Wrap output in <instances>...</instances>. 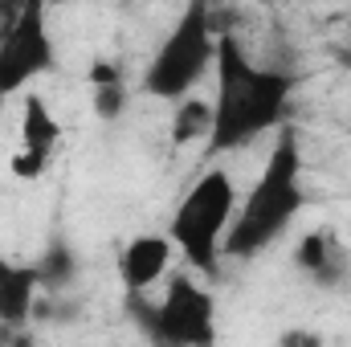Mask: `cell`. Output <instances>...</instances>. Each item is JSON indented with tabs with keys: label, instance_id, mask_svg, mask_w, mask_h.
Segmentation results:
<instances>
[{
	"label": "cell",
	"instance_id": "obj_1",
	"mask_svg": "<svg viewBox=\"0 0 351 347\" xmlns=\"http://www.w3.org/2000/svg\"><path fill=\"white\" fill-rule=\"evenodd\" d=\"M217 98H213V135L208 156L237 152L254 143L258 135L286 127L290 94L298 86V74H278L258 66L237 33L217 37Z\"/></svg>",
	"mask_w": 351,
	"mask_h": 347
},
{
	"label": "cell",
	"instance_id": "obj_10",
	"mask_svg": "<svg viewBox=\"0 0 351 347\" xmlns=\"http://www.w3.org/2000/svg\"><path fill=\"white\" fill-rule=\"evenodd\" d=\"M294 265H298L302 274H311L315 282L331 286V282H339V274H343V250L335 246V237H331L327 229H311V233L294 246Z\"/></svg>",
	"mask_w": 351,
	"mask_h": 347
},
{
	"label": "cell",
	"instance_id": "obj_6",
	"mask_svg": "<svg viewBox=\"0 0 351 347\" xmlns=\"http://www.w3.org/2000/svg\"><path fill=\"white\" fill-rule=\"evenodd\" d=\"M53 66H58V45H53L45 8L37 0H29L12 37L0 41V98L25 90L33 78L49 74Z\"/></svg>",
	"mask_w": 351,
	"mask_h": 347
},
{
	"label": "cell",
	"instance_id": "obj_8",
	"mask_svg": "<svg viewBox=\"0 0 351 347\" xmlns=\"http://www.w3.org/2000/svg\"><path fill=\"white\" fill-rule=\"evenodd\" d=\"M37 298H41L37 270L0 254V323H8V327H29Z\"/></svg>",
	"mask_w": 351,
	"mask_h": 347
},
{
	"label": "cell",
	"instance_id": "obj_13",
	"mask_svg": "<svg viewBox=\"0 0 351 347\" xmlns=\"http://www.w3.org/2000/svg\"><path fill=\"white\" fill-rule=\"evenodd\" d=\"M127 110V86L123 82H110V86H94V115L102 123H119Z\"/></svg>",
	"mask_w": 351,
	"mask_h": 347
},
{
	"label": "cell",
	"instance_id": "obj_18",
	"mask_svg": "<svg viewBox=\"0 0 351 347\" xmlns=\"http://www.w3.org/2000/svg\"><path fill=\"white\" fill-rule=\"evenodd\" d=\"M348 25H351V12H348Z\"/></svg>",
	"mask_w": 351,
	"mask_h": 347
},
{
	"label": "cell",
	"instance_id": "obj_12",
	"mask_svg": "<svg viewBox=\"0 0 351 347\" xmlns=\"http://www.w3.org/2000/svg\"><path fill=\"white\" fill-rule=\"evenodd\" d=\"M213 135V102L208 98H184L176 102L172 110V143L176 147H188L196 139H208Z\"/></svg>",
	"mask_w": 351,
	"mask_h": 347
},
{
	"label": "cell",
	"instance_id": "obj_3",
	"mask_svg": "<svg viewBox=\"0 0 351 347\" xmlns=\"http://www.w3.org/2000/svg\"><path fill=\"white\" fill-rule=\"evenodd\" d=\"M217 66V21H213V4L192 0L180 21L168 29V37L160 41L152 66L143 70V90L152 98H168L184 102L192 90L204 82V74Z\"/></svg>",
	"mask_w": 351,
	"mask_h": 347
},
{
	"label": "cell",
	"instance_id": "obj_7",
	"mask_svg": "<svg viewBox=\"0 0 351 347\" xmlns=\"http://www.w3.org/2000/svg\"><path fill=\"white\" fill-rule=\"evenodd\" d=\"M172 265V237L160 233H139L123 246L119 254V278L127 294H147Z\"/></svg>",
	"mask_w": 351,
	"mask_h": 347
},
{
	"label": "cell",
	"instance_id": "obj_14",
	"mask_svg": "<svg viewBox=\"0 0 351 347\" xmlns=\"http://www.w3.org/2000/svg\"><path fill=\"white\" fill-rule=\"evenodd\" d=\"M274 347H327V344H323V335L311 331V327H286V331L274 339Z\"/></svg>",
	"mask_w": 351,
	"mask_h": 347
},
{
	"label": "cell",
	"instance_id": "obj_4",
	"mask_svg": "<svg viewBox=\"0 0 351 347\" xmlns=\"http://www.w3.org/2000/svg\"><path fill=\"white\" fill-rule=\"evenodd\" d=\"M233 217H237V184H233V176L225 168H208L184 192L168 237L200 274L213 278L221 270L217 261H221V250H225Z\"/></svg>",
	"mask_w": 351,
	"mask_h": 347
},
{
	"label": "cell",
	"instance_id": "obj_16",
	"mask_svg": "<svg viewBox=\"0 0 351 347\" xmlns=\"http://www.w3.org/2000/svg\"><path fill=\"white\" fill-rule=\"evenodd\" d=\"M25 4H29V0H0V41H4V37H12V29L21 25Z\"/></svg>",
	"mask_w": 351,
	"mask_h": 347
},
{
	"label": "cell",
	"instance_id": "obj_2",
	"mask_svg": "<svg viewBox=\"0 0 351 347\" xmlns=\"http://www.w3.org/2000/svg\"><path fill=\"white\" fill-rule=\"evenodd\" d=\"M306 204L302 196V152H298V135L290 127H282L269 160H265L258 184L250 188L245 204L237 208L229 237H225V258H258L265 246H274L286 225L298 217V208Z\"/></svg>",
	"mask_w": 351,
	"mask_h": 347
},
{
	"label": "cell",
	"instance_id": "obj_9",
	"mask_svg": "<svg viewBox=\"0 0 351 347\" xmlns=\"http://www.w3.org/2000/svg\"><path fill=\"white\" fill-rule=\"evenodd\" d=\"M62 143V123L45 106L41 94H25V115H21V152L37 160H53V147Z\"/></svg>",
	"mask_w": 351,
	"mask_h": 347
},
{
	"label": "cell",
	"instance_id": "obj_15",
	"mask_svg": "<svg viewBox=\"0 0 351 347\" xmlns=\"http://www.w3.org/2000/svg\"><path fill=\"white\" fill-rule=\"evenodd\" d=\"M49 168V160H37V156H29V152H16L12 156V176L16 180H41Z\"/></svg>",
	"mask_w": 351,
	"mask_h": 347
},
{
	"label": "cell",
	"instance_id": "obj_5",
	"mask_svg": "<svg viewBox=\"0 0 351 347\" xmlns=\"http://www.w3.org/2000/svg\"><path fill=\"white\" fill-rule=\"evenodd\" d=\"M127 315L156 347H217V302L188 274H172L160 302L127 294Z\"/></svg>",
	"mask_w": 351,
	"mask_h": 347
},
{
	"label": "cell",
	"instance_id": "obj_17",
	"mask_svg": "<svg viewBox=\"0 0 351 347\" xmlns=\"http://www.w3.org/2000/svg\"><path fill=\"white\" fill-rule=\"evenodd\" d=\"M90 82H94V86H110V82H123V70H119L114 62L98 58V62L90 66Z\"/></svg>",
	"mask_w": 351,
	"mask_h": 347
},
{
	"label": "cell",
	"instance_id": "obj_11",
	"mask_svg": "<svg viewBox=\"0 0 351 347\" xmlns=\"http://www.w3.org/2000/svg\"><path fill=\"white\" fill-rule=\"evenodd\" d=\"M33 270H37V282H41L45 294H66L78 278V254L66 237H53L41 250V258L33 261Z\"/></svg>",
	"mask_w": 351,
	"mask_h": 347
}]
</instances>
